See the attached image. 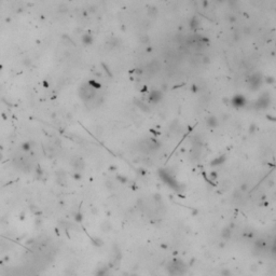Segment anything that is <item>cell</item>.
<instances>
[{"instance_id":"obj_1","label":"cell","mask_w":276,"mask_h":276,"mask_svg":"<svg viewBox=\"0 0 276 276\" xmlns=\"http://www.w3.org/2000/svg\"><path fill=\"white\" fill-rule=\"evenodd\" d=\"M80 96L85 101L91 100L92 98H94V96H95V91L92 86H90V85H83V86L80 89Z\"/></svg>"}]
</instances>
